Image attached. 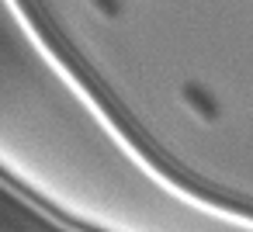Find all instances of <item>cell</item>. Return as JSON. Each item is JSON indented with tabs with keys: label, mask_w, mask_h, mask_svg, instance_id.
Masks as SVG:
<instances>
[{
	"label": "cell",
	"mask_w": 253,
	"mask_h": 232,
	"mask_svg": "<svg viewBox=\"0 0 253 232\" xmlns=\"http://www.w3.org/2000/svg\"><path fill=\"white\" fill-rule=\"evenodd\" d=\"M94 7H97V11H104L108 18H118V11H122L118 4H94Z\"/></svg>",
	"instance_id": "obj_2"
},
{
	"label": "cell",
	"mask_w": 253,
	"mask_h": 232,
	"mask_svg": "<svg viewBox=\"0 0 253 232\" xmlns=\"http://www.w3.org/2000/svg\"><path fill=\"white\" fill-rule=\"evenodd\" d=\"M180 101H184V108H187L198 121H218V115H222L215 94H211L208 87L194 83V80H187V83L180 87Z\"/></svg>",
	"instance_id": "obj_1"
}]
</instances>
